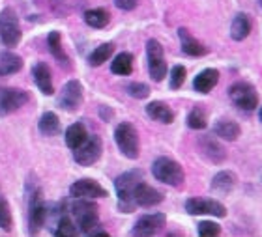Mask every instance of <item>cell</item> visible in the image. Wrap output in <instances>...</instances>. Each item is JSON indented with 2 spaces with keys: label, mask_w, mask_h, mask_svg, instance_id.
I'll return each mask as SVG.
<instances>
[{
  "label": "cell",
  "mask_w": 262,
  "mask_h": 237,
  "mask_svg": "<svg viewBox=\"0 0 262 237\" xmlns=\"http://www.w3.org/2000/svg\"><path fill=\"white\" fill-rule=\"evenodd\" d=\"M70 213L81 233H88L90 235L99 226L98 205L90 202V198H75V202L71 204Z\"/></svg>",
  "instance_id": "obj_1"
},
{
  "label": "cell",
  "mask_w": 262,
  "mask_h": 237,
  "mask_svg": "<svg viewBox=\"0 0 262 237\" xmlns=\"http://www.w3.org/2000/svg\"><path fill=\"white\" fill-rule=\"evenodd\" d=\"M142 181V172L141 170H129V172L120 174L115 179L116 194H118V207L122 213H131L135 209V200H133V193H135L137 185Z\"/></svg>",
  "instance_id": "obj_2"
},
{
  "label": "cell",
  "mask_w": 262,
  "mask_h": 237,
  "mask_svg": "<svg viewBox=\"0 0 262 237\" xmlns=\"http://www.w3.org/2000/svg\"><path fill=\"white\" fill-rule=\"evenodd\" d=\"M152 174L154 178L170 187H182L184 185V168L180 167V162H176L170 157H159L152 164Z\"/></svg>",
  "instance_id": "obj_3"
},
{
  "label": "cell",
  "mask_w": 262,
  "mask_h": 237,
  "mask_svg": "<svg viewBox=\"0 0 262 237\" xmlns=\"http://www.w3.org/2000/svg\"><path fill=\"white\" fill-rule=\"evenodd\" d=\"M115 142L118 150L127 157V159H137L141 153V144H139V133L129 122H122L115 129Z\"/></svg>",
  "instance_id": "obj_4"
},
{
  "label": "cell",
  "mask_w": 262,
  "mask_h": 237,
  "mask_svg": "<svg viewBox=\"0 0 262 237\" xmlns=\"http://www.w3.org/2000/svg\"><path fill=\"white\" fill-rule=\"evenodd\" d=\"M21 25L19 17L11 8H4L0 11V41L6 47H15L21 41Z\"/></svg>",
  "instance_id": "obj_5"
},
{
  "label": "cell",
  "mask_w": 262,
  "mask_h": 237,
  "mask_svg": "<svg viewBox=\"0 0 262 237\" xmlns=\"http://www.w3.org/2000/svg\"><path fill=\"white\" fill-rule=\"evenodd\" d=\"M230 101L242 110H255L258 107V93L253 84L249 82H234L229 90Z\"/></svg>",
  "instance_id": "obj_6"
},
{
  "label": "cell",
  "mask_w": 262,
  "mask_h": 237,
  "mask_svg": "<svg viewBox=\"0 0 262 237\" xmlns=\"http://www.w3.org/2000/svg\"><path fill=\"white\" fill-rule=\"evenodd\" d=\"M146 56H148V71L156 82H161L167 75V62H165L163 47L158 39H148L146 43Z\"/></svg>",
  "instance_id": "obj_7"
},
{
  "label": "cell",
  "mask_w": 262,
  "mask_h": 237,
  "mask_svg": "<svg viewBox=\"0 0 262 237\" xmlns=\"http://www.w3.org/2000/svg\"><path fill=\"white\" fill-rule=\"evenodd\" d=\"M101 151H103L101 138L92 135L84 140V144H81L77 150H73V159H75V162L81 164V167H92L94 162L99 161Z\"/></svg>",
  "instance_id": "obj_8"
},
{
  "label": "cell",
  "mask_w": 262,
  "mask_h": 237,
  "mask_svg": "<svg viewBox=\"0 0 262 237\" xmlns=\"http://www.w3.org/2000/svg\"><path fill=\"white\" fill-rule=\"evenodd\" d=\"M186 211L189 215H212V217H225L227 207L217 200L210 198H189L186 202Z\"/></svg>",
  "instance_id": "obj_9"
},
{
  "label": "cell",
  "mask_w": 262,
  "mask_h": 237,
  "mask_svg": "<svg viewBox=\"0 0 262 237\" xmlns=\"http://www.w3.org/2000/svg\"><path fill=\"white\" fill-rule=\"evenodd\" d=\"M58 105L68 112H75L82 105V86L79 81H68L58 93Z\"/></svg>",
  "instance_id": "obj_10"
},
{
  "label": "cell",
  "mask_w": 262,
  "mask_h": 237,
  "mask_svg": "<svg viewBox=\"0 0 262 237\" xmlns=\"http://www.w3.org/2000/svg\"><path fill=\"white\" fill-rule=\"evenodd\" d=\"M30 101V93L19 88H2L0 90V114H10L19 110Z\"/></svg>",
  "instance_id": "obj_11"
},
{
  "label": "cell",
  "mask_w": 262,
  "mask_h": 237,
  "mask_svg": "<svg viewBox=\"0 0 262 237\" xmlns=\"http://www.w3.org/2000/svg\"><path fill=\"white\" fill-rule=\"evenodd\" d=\"M165 222H167V217L163 213H150V215H142L139 221H137L135 228L131 230L133 235H154L158 233L159 230L165 228Z\"/></svg>",
  "instance_id": "obj_12"
},
{
  "label": "cell",
  "mask_w": 262,
  "mask_h": 237,
  "mask_svg": "<svg viewBox=\"0 0 262 237\" xmlns=\"http://www.w3.org/2000/svg\"><path fill=\"white\" fill-rule=\"evenodd\" d=\"M70 194L73 198H105L107 191L94 179H79L70 187Z\"/></svg>",
  "instance_id": "obj_13"
},
{
  "label": "cell",
  "mask_w": 262,
  "mask_h": 237,
  "mask_svg": "<svg viewBox=\"0 0 262 237\" xmlns=\"http://www.w3.org/2000/svg\"><path fill=\"white\" fill-rule=\"evenodd\" d=\"M133 200H135V205H141V207H154L163 202V194L159 193L158 189L150 187L148 183L141 181L137 185L135 193H133Z\"/></svg>",
  "instance_id": "obj_14"
},
{
  "label": "cell",
  "mask_w": 262,
  "mask_h": 237,
  "mask_svg": "<svg viewBox=\"0 0 262 237\" xmlns=\"http://www.w3.org/2000/svg\"><path fill=\"white\" fill-rule=\"evenodd\" d=\"M199 148H201L202 155L206 157L208 161L215 162V164H219V162H223L227 159V151H225L223 146L219 144L215 136H202L199 140Z\"/></svg>",
  "instance_id": "obj_15"
},
{
  "label": "cell",
  "mask_w": 262,
  "mask_h": 237,
  "mask_svg": "<svg viewBox=\"0 0 262 237\" xmlns=\"http://www.w3.org/2000/svg\"><path fill=\"white\" fill-rule=\"evenodd\" d=\"M34 81H36V86L39 88V92L43 96H53L55 93V86H53V75H51L49 65L39 62V64L34 65L32 69Z\"/></svg>",
  "instance_id": "obj_16"
},
{
  "label": "cell",
  "mask_w": 262,
  "mask_h": 237,
  "mask_svg": "<svg viewBox=\"0 0 262 237\" xmlns=\"http://www.w3.org/2000/svg\"><path fill=\"white\" fill-rule=\"evenodd\" d=\"M178 38H180L182 51H184L187 56H204V54L208 53V49L196 38H193L187 28H178Z\"/></svg>",
  "instance_id": "obj_17"
},
{
  "label": "cell",
  "mask_w": 262,
  "mask_h": 237,
  "mask_svg": "<svg viewBox=\"0 0 262 237\" xmlns=\"http://www.w3.org/2000/svg\"><path fill=\"white\" fill-rule=\"evenodd\" d=\"M146 114L154 122H159V124L169 125L174 122V112L169 105H165L163 101H152L146 105Z\"/></svg>",
  "instance_id": "obj_18"
},
{
  "label": "cell",
  "mask_w": 262,
  "mask_h": 237,
  "mask_svg": "<svg viewBox=\"0 0 262 237\" xmlns=\"http://www.w3.org/2000/svg\"><path fill=\"white\" fill-rule=\"evenodd\" d=\"M39 191H36V194L32 196V202H30V226H32V233H36L39 228L43 226L45 219H47V207L45 204L39 200Z\"/></svg>",
  "instance_id": "obj_19"
},
{
  "label": "cell",
  "mask_w": 262,
  "mask_h": 237,
  "mask_svg": "<svg viewBox=\"0 0 262 237\" xmlns=\"http://www.w3.org/2000/svg\"><path fill=\"white\" fill-rule=\"evenodd\" d=\"M219 82V71L217 69H204L195 77L193 88L199 93H210Z\"/></svg>",
  "instance_id": "obj_20"
},
{
  "label": "cell",
  "mask_w": 262,
  "mask_h": 237,
  "mask_svg": "<svg viewBox=\"0 0 262 237\" xmlns=\"http://www.w3.org/2000/svg\"><path fill=\"white\" fill-rule=\"evenodd\" d=\"M251 32V19L246 13H238L230 25V38L234 41H244Z\"/></svg>",
  "instance_id": "obj_21"
},
{
  "label": "cell",
  "mask_w": 262,
  "mask_h": 237,
  "mask_svg": "<svg viewBox=\"0 0 262 237\" xmlns=\"http://www.w3.org/2000/svg\"><path fill=\"white\" fill-rule=\"evenodd\" d=\"M88 138V131L86 127L77 122V124H71L68 129H66V146L70 148L71 151L77 150L81 144H84V140Z\"/></svg>",
  "instance_id": "obj_22"
},
{
  "label": "cell",
  "mask_w": 262,
  "mask_h": 237,
  "mask_svg": "<svg viewBox=\"0 0 262 237\" xmlns=\"http://www.w3.org/2000/svg\"><path fill=\"white\" fill-rule=\"evenodd\" d=\"M213 133H215V136L223 138V140L234 142L240 136V125L232 122V120H219L217 124L213 125Z\"/></svg>",
  "instance_id": "obj_23"
},
{
  "label": "cell",
  "mask_w": 262,
  "mask_h": 237,
  "mask_svg": "<svg viewBox=\"0 0 262 237\" xmlns=\"http://www.w3.org/2000/svg\"><path fill=\"white\" fill-rule=\"evenodd\" d=\"M23 58L13 51H4L0 54V75H13L17 71H21Z\"/></svg>",
  "instance_id": "obj_24"
},
{
  "label": "cell",
  "mask_w": 262,
  "mask_h": 237,
  "mask_svg": "<svg viewBox=\"0 0 262 237\" xmlns=\"http://www.w3.org/2000/svg\"><path fill=\"white\" fill-rule=\"evenodd\" d=\"M236 187V176L232 172H219L212 179V191L215 194H229Z\"/></svg>",
  "instance_id": "obj_25"
},
{
  "label": "cell",
  "mask_w": 262,
  "mask_h": 237,
  "mask_svg": "<svg viewBox=\"0 0 262 237\" xmlns=\"http://www.w3.org/2000/svg\"><path fill=\"white\" fill-rule=\"evenodd\" d=\"M47 45H49V51L51 54L55 56L56 62H60L62 67H70V58H68V54L64 53V47H62V36L60 32H49V38H47Z\"/></svg>",
  "instance_id": "obj_26"
},
{
  "label": "cell",
  "mask_w": 262,
  "mask_h": 237,
  "mask_svg": "<svg viewBox=\"0 0 262 237\" xmlns=\"http://www.w3.org/2000/svg\"><path fill=\"white\" fill-rule=\"evenodd\" d=\"M38 129H39V133L45 136H56L62 129L60 120H58V116H56L55 112H45L43 116L39 118Z\"/></svg>",
  "instance_id": "obj_27"
},
{
  "label": "cell",
  "mask_w": 262,
  "mask_h": 237,
  "mask_svg": "<svg viewBox=\"0 0 262 237\" xmlns=\"http://www.w3.org/2000/svg\"><path fill=\"white\" fill-rule=\"evenodd\" d=\"M111 21V13L103 8H94L84 13V22L92 28H105Z\"/></svg>",
  "instance_id": "obj_28"
},
{
  "label": "cell",
  "mask_w": 262,
  "mask_h": 237,
  "mask_svg": "<svg viewBox=\"0 0 262 237\" xmlns=\"http://www.w3.org/2000/svg\"><path fill=\"white\" fill-rule=\"evenodd\" d=\"M111 71H113L115 75H122V77L129 75L131 71H133V54L120 53L115 60H113Z\"/></svg>",
  "instance_id": "obj_29"
},
{
  "label": "cell",
  "mask_w": 262,
  "mask_h": 237,
  "mask_svg": "<svg viewBox=\"0 0 262 237\" xmlns=\"http://www.w3.org/2000/svg\"><path fill=\"white\" fill-rule=\"evenodd\" d=\"M113 53H115V45L113 43H101L99 47L94 49L92 54L88 56V64L92 65V67H98V65H101L103 62H107Z\"/></svg>",
  "instance_id": "obj_30"
},
{
  "label": "cell",
  "mask_w": 262,
  "mask_h": 237,
  "mask_svg": "<svg viewBox=\"0 0 262 237\" xmlns=\"http://www.w3.org/2000/svg\"><path fill=\"white\" fill-rule=\"evenodd\" d=\"M79 233V228H77V224H75V221L71 219L70 215H64L58 221V226H56V230H55V235H58V237H73V235H77Z\"/></svg>",
  "instance_id": "obj_31"
},
{
  "label": "cell",
  "mask_w": 262,
  "mask_h": 237,
  "mask_svg": "<svg viewBox=\"0 0 262 237\" xmlns=\"http://www.w3.org/2000/svg\"><path fill=\"white\" fill-rule=\"evenodd\" d=\"M11 226H13V217H11L10 204H8L6 196L2 194V191H0V228L10 232Z\"/></svg>",
  "instance_id": "obj_32"
},
{
  "label": "cell",
  "mask_w": 262,
  "mask_h": 237,
  "mask_svg": "<svg viewBox=\"0 0 262 237\" xmlns=\"http://www.w3.org/2000/svg\"><path fill=\"white\" fill-rule=\"evenodd\" d=\"M187 125L191 127V129H204L208 125V116H206V112L202 110L201 107H195L191 110V112L187 114Z\"/></svg>",
  "instance_id": "obj_33"
},
{
  "label": "cell",
  "mask_w": 262,
  "mask_h": 237,
  "mask_svg": "<svg viewBox=\"0 0 262 237\" xmlns=\"http://www.w3.org/2000/svg\"><path fill=\"white\" fill-rule=\"evenodd\" d=\"M186 75L187 71L184 65H174L172 69H170V77H169V86L172 88V90H178V88H182V84L186 82Z\"/></svg>",
  "instance_id": "obj_34"
},
{
  "label": "cell",
  "mask_w": 262,
  "mask_h": 237,
  "mask_svg": "<svg viewBox=\"0 0 262 237\" xmlns=\"http://www.w3.org/2000/svg\"><path fill=\"white\" fill-rule=\"evenodd\" d=\"M221 233V226L212 221H202L199 224V235L201 237H215Z\"/></svg>",
  "instance_id": "obj_35"
},
{
  "label": "cell",
  "mask_w": 262,
  "mask_h": 237,
  "mask_svg": "<svg viewBox=\"0 0 262 237\" xmlns=\"http://www.w3.org/2000/svg\"><path fill=\"white\" fill-rule=\"evenodd\" d=\"M127 93L135 99H146L150 96V88L144 84V82H131L127 86Z\"/></svg>",
  "instance_id": "obj_36"
},
{
  "label": "cell",
  "mask_w": 262,
  "mask_h": 237,
  "mask_svg": "<svg viewBox=\"0 0 262 237\" xmlns=\"http://www.w3.org/2000/svg\"><path fill=\"white\" fill-rule=\"evenodd\" d=\"M116 8H120V10L124 11H131L135 10L137 4H139V0H115Z\"/></svg>",
  "instance_id": "obj_37"
},
{
  "label": "cell",
  "mask_w": 262,
  "mask_h": 237,
  "mask_svg": "<svg viewBox=\"0 0 262 237\" xmlns=\"http://www.w3.org/2000/svg\"><path fill=\"white\" fill-rule=\"evenodd\" d=\"M258 118H260V122H262V107L258 108Z\"/></svg>",
  "instance_id": "obj_38"
},
{
  "label": "cell",
  "mask_w": 262,
  "mask_h": 237,
  "mask_svg": "<svg viewBox=\"0 0 262 237\" xmlns=\"http://www.w3.org/2000/svg\"><path fill=\"white\" fill-rule=\"evenodd\" d=\"M260 6H262V0H260Z\"/></svg>",
  "instance_id": "obj_39"
}]
</instances>
